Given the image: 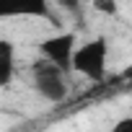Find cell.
<instances>
[{
	"label": "cell",
	"instance_id": "8992f818",
	"mask_svg": "<svg viewBox=\"0 0 132 132\" xmlns=\"http://www.w3.org/2000/svg\"><path fill=\"white\" fill-rule=\"evenodd\" d=\"M91 5L98 11V13H106V16H114L119 8H117V0H91Z\"/></svg>",
	"mask_w": 132,
	"mask_h": 132
},
{
	"label": "cell",
	"instance_id": "3957f363",
	"mask_svg": "<svg viewBox=\"0 0 132 132\" xmlns=\"http://www.w3.org/2000/svg\"><path fill=\"white\" fill-rule=\"evenodd\" d=\"M39 52L42 57H47L49 62H54L60 70H73V52H75V34L65 31V34H54L44 42H39Z\"/></svg>",
	"mask_w": 132,
	"mask_h": 132
},
{
	"label": "cell",
	"instance_id": "6da1fadb",
	"mask_svg": "<svg viewBox=\"0 0 132 132\" xmlns=\"http://www.w3.org/2000/svg\"><path fill=\"white\" fill-rule=\"evenodd\" d=\"M106 60H109V42L106 36H96L73 52V70L86 75L88 80H104L106 75Z\"/></svg>",
	"mask_w": 132,
	"mask_h": 132
},
{
	"label": "cell",
	"instance_id": "ba28073f",
	"mask_svg": "<svg viewBox=\"0 0 132 132\" xmlns=\"http://www.w3.org/2000/svg\"><path fill=\"white\" fill-rule=\"evenodd\" d=\"M114 132H132V117H127V119H119V122L114 124Z\"/></svg>",
	"mask_w": 132,
	"mask_h": 132
},
{
	"label": "cell",
	"instance_id": "7a4b0ae2",
	"mask_svg": "<svg viewBox=\"0 0 132 132\" xmlns=\"http://www.w3.org/2000/svg\"><path fill=\"white\" fill-rule=\"evenodd\" d=\"M31 78L34 86L39 91L42 98L47 101H62L68 96V83H65V70H60L54 62H49L47 57L36 60L31 68Z\"/></svg>",
	"mask_w": 132,
	"mask_h": 132
},
{
	"label": "cell",
	"instance_id": "5b68a950",
	"mask_svg": "<svg viewBox=\"0 0 132 132\" xmlns=\"http://www.w3.org/2000/svg\"><path fill=\"white\" fill-rule=\"evenodd\" d=\"M13 60H16V49L8 39H0V65H11L13 68Z\"/></svg>",
	"mask_w": 132,
	"mask_h": 132
},
{
	"label": "cell",
	"instance_id": "277c9868",
	"mask_svg": "<svg viewBox=\"0 0 132 132\" xmlns=\"http://www.w3.org/2000/svg\"><path fill=\"white\" fill-rule=\"evenodd\" d=\"M49 18V0H0V18Z\"/></svg>",
	"mask_w": 132,
	"mask_h": 132
},
{
	"label": "cell",
	"instance_id": "52a82bcc",
	"mask_svg": "<svg viewBox=\"0 0 132 132\" xmlns=\"http://www.w3.org/2000/svg\"><path fill=\"white\" fill-rule=\"evenodd\" d=\"M13 80V68L11 65H0V88H5Z\"/></svg>",
	"mask_w": 132,
	"mask_h": 132
},
{
	"label": "cell",
	"instance_id": "9c48e42d",
	"mask_svg": "<svg viewBox=\"0 0 132 132\" xmlns=\"http://www.w3.org/2000/svg\"><path fill=\"white\" fill-rule=\"evenodd\" d=\"M60 3H62V5H68V8H75V5H78V0H60Z\"/></svg>",
	"mask_w": 132,
	"mask_h": 132
}]
</instances>
